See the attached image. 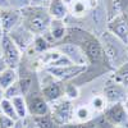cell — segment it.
Instances as JSON below:
<instances>
[{"instance_id":"cell-1","label":"cell","mask_w":128,"mask_h":128,"mask_svg":"<svg viewBox=\"0 0 128 128\" xmlns=\"http://www.w3.org/2000/svg\"><path fill=\"white\" fill-rule=\"evenodd\" d=\"M22 24L34 35H44L48 32L51 23L48 6L44 5H28L20 10Z\"/></svg>"},{"instance_id":"cell-2","label":"cell","mask_w":128,"mask_h":128,"mask_svg":"<svg viewBox=\"0 0 128 128\" xmlns=\"http://www.w3.org/2000/svg\"><path fill=\"white\" fill-rule=\"evenodd\" d=\"M101 44L105 51V55L108 58L110 66L113 69L119 67L120 64L126 63L128 60V46L120 42L118 38H115L109 32L101 37Z\"/></svg>"},{"instance_id":"cell-3","label":"cell","mask_w":128,"mask_h":128,"mask_svg":"<svg viewBox=\"0 0 128 128\" xmlns=\"http://www.w3.org/2000/svg\"><path fill=\"white\" fill-rule=\"evenodd\" d=\"M24 99L27 102L28 115L36 116V115H45L50 113V104L45 100L44 95L41 92L38 77H36L30 91L24 95Z\"/></svg>"},{"instance_id":"cell-4","label":"cell","mask_w":128,"mask_h":128,"mask_svg":"<svg viewBox=\"0 0 128 128\" xmlns=\"http://www.w3.org/2000/svg\"><path fill=\"white\" fill-rule=\"evenodd\" d=\"M74 108L76 106L73 105V101L63 96L62 99L50 104V114L58 126L68 124L74 119Z\"/></svg>"},{"instance_id":"cell-5","label":"cell","mask_w":128,"mask_h":128,"mask_svg":"<svg viewBox=\"0 0 128 128\" xmlns=\"http://www.w3.org/2000/svg\"><path fill=\"white\" fill-rule=\"evenodd\" d=\"M0 49H2V59L5 62L6 67L18 69L22 63L23 52L19 50L8 34H5L0 41Z\"/></svg>"},{"instance_id":"cell-6","label":"cell","mask_w":128,"mask_h":128,"mask_svg":"<svg viewBox=\"0 0 128 128\" xmlns=\"http://www.w3.org/2000/svg\"><path fill=\"white\" fill-rule=\"evenodd\" d=\"M46 76L44 77V80L38 78V82H40V87H41V92L44 95L45 100L49 102V104H52L54 101L62 99L64 96V83L55 80L52 76L44 69Z\"/></svg>"},{"instance_id":"cell-7","label":"cell","mask_w":128,"mask_h":128,"mask_svg":"<svg viewBox=\"0 0 128 128\" xmlns=\"http://www.w3.org/2000/svg\"><path fill=\"white\" fill-rule=\"evenodd\" d=\"M87 67L76 66V64H68V66H62V67H49L44 68L50 76H52L55 80L60 82H69L80 77L81 74L86 70Z\"/></svg>"},{"instance_id":"cell-8","label":"cell","mask_w":128,"mask_h":128,"mask_svg":"<svg viewBox=\"0 0 128 128\" xmlns=\"http://www.w3.org/2000/svg\"><path fill=\"white\" fill-rule=\"evenodd\" d=\"M102 115L113 127H127L128 128V113L123 102L109 104L102 112Z\"/></svg>"},{"instance_id":"cell-9","label":"cell","mask_w":128,"mask_h":128,"mask_svg":"<svg viewBox=\"0 0 128 128\" xmlns=\"http://www.w3.org/2000/svg\"><path fill=\"white\" fill-rule=\"evenodd\" d=\"M54 48H56L73 64L82 66V67H88V60L86 55H84L83 50L78 45L73 44V42H60V44H58V46H54Z\"/></svg>"},{"instance_id":"cell-10","label":"cell","mask_w":128,"mask_h":128,"mask_svg":"<svg viewBox=\"0 0 128 128\" xmlns=\"http://www.w3.org/2000/svg\"><path fill=\"white\" fill-rule=\"evenodd\" d=\"M106 28L110 35H113L115 38H118L120 42L128 46V20L126 19L123 13L109 19Z\"/></svg>"},{"instance_id":"cell-11","label":"cell","mask_w":128,"mask_h":128,"mask_svg":"<svg viewBox=\"0 0 128 128\" xmlns=\"http://www.w3.org/2000/svg\"><path fill=\"white\" fill-rule=\"evenodd\" d=\"M102 96L105 98L108 105L115 102H124V100L127 99V88L120 83L108 80L102 90Z\"/></svg>"},{"instance_id":"cell-12","label":"cell","mask_w":128,"mask_h":128,"mask_svg":"<svg viewBox=\"0 0 128 128\" xmlns=\"http://www.w3.org/2000/svg\"><path fill=\"white\" fill-rule=\"evenodd\" d=\"M8 35L10 36V38L14 41V44L19 48V50L22 52L27 51L31 48L32 42H34V38L36 36L31 31H28L22 23L18 24L14 30H12Z\"/></svg>"},{"instance_id":"cell-13","label":"cell","mask_w":128,"mask_h":128,"mask_svg":"<svg viewBox=\"0 0 128 128\" xmlns=\"http://www.w3.org/2000/svg\"><path fill=\"white\" fill-rule=\"evenodd\" d=\"M0 20H2V28L4 30V32L9 34L18 24L22 23V13L20 10L13 8L0 9Z\"/></svg>"},{"instance_id":"cell-14","label":"cell","mask_w":128,"mask_h":128,"mask_svg":"<svg viewBox=\"0 0 128 128\" xmlns=\"http://www.w3.org/2000/svg\"><path fill=\"white\" fill-rule=\"evenodd\" d=\"M24 120L26 124L31 128H59V126L52 119L50 113L45 115H36V116L28 115Z\"/></svg>"},{"instance_id":"cell-15","label":"cell","mask_w":128,"mask_h":128,"mask_svg":"<svg viewBox=\"0 0 128 128\" xmlns=\"http://www.w3.org/2000/svg\"><path fill=\"white\" fill-rule=\"evenodd\" d=\"M68 28L64 24V20L62 19H51V23L49 26V30L46 32V35L50 36V38L54 42H62L64 37L67 36Z\"/></svg>"},{"instance_id":"cell-16","label":"cell","mask_w":128,"mask_h":128,"mask_svg":"<svg viewBox=\"0 0 128 128\" xmlns=\"http://www.w3.org/2000/svg\"><path fill=\"white\" fill-rule=\"evenodd\" d=\"M48 10L52 19L64 20V18L68 14V5L64 0H50L48 5Z\"/></svg>"},{"instance_id":"cell-17","label":"cell","mask_w":128,"mask_h":128,"mask_svg":"<svg viewBox=\"0 0 128 128\" xmlns=\"http://www.w3.org/2000/svg\"><path fill=\"white\" fill-rule=\"evenodd\" d=\"M52 48H54V46H52V42L44 34V35H36L35 36L34 42H32L30 50H32L37 55H41V54H44V52H46L48 50H50Z\"/></svg>"},{"instance_id":"cell-18","label":"cell","mask_w":128,"mask_h":128,"mask_svg":"<svg viewBox=\"0 0 128 128\" xmlns=\"http://www.w3.org/2000/svg\"><path fill=\"white\" fill-rule=\"evenodd\" d=\"M18 78H19L18 69L6 67L2 73H0V87L5 91L6 88H9L12 86L13 83H16L18 81Z\"/></svg>"},{"instance_id":"cell-19","label":"cell","mask_w":128,"mask_h":128,"mask_svg":"<svg viewBox=\"0 0 128 128\" xmlns=\"http://www.w3.org/2000/svg\"><path fill=\"white\" fill-rule=\"evenodd\" d=\"M112 81L116 82V83H120L123 86H128V60L123 64H120L119 67H116L112 74H110V78Z\"/></svg>"},{"instance_id":"cell-20","label":"cell","mask_w":128,"mask_h":128,"mask_svg":"<svg viewBox=\"0 0 128 128\" xmlns=\"http://www.w3.org/2000/svg\"><path fill=\"white\" fill-rule=\"evenodd\" d=\"M10 100L13 102L18 119H26L28 116V109H27V102H26L24 96H17V98H13Z\"/></svg>"},{"instance_id":"cell-21","label":"cell","mask_w":128,"mask_h":128,"mask_svg":"<svg viewBox=\"0 0 128 128\" xmlns=\"http://www.w3.org/2000/svg\"><path fill=\"white\" fill-rule=\"evenodd\" d=\"M92 110L88 105H81L74 108V119L76 122H87L92 119Z\"/></svg>"},{"instance_id":"cell-22","label":"cell","mask_w":128,"mask_h":128,"mask_svg":"<svg viewBox=\"0 0 128 128\" xmlns=\"http://www.w3.org/2000/svg\"><path fill=\"white\" fill-rule=\"evenodd\" d=\"M63 83H64V98H67L70 101L77 100L80 96V86H77L73 81L63 82Z\"/></svg>"},{"instance_id":"cell-23","label":"cell","mask_w":128,"mask_h":128,"mask_svg":"<svg viewBox=\"0 0 128 128\" xmlns=\"http://www.w3.org/2000/svg\"><path fill=\"white\" fill-rule=\"evenodd\" d=\"M0 113L9 116L14 120H18V116L16 114V110H14V106H13V102L10 99L8 98H4L2 101H0Z\"/></svg>"},{"instance_id":"cell-24","label":"cell","mask_w":128,"mask_h":128,"mask_svg":"<svg viewBox=\"0 0 128 128\" xmlns=\"http://www.w3.org/2000/svg\"><path fill=\"white\" fill-rule=\"evenodd\" d=\"M88 106L91 108L92 112L102 113V112L105 110V108L108 106V102H106V100H105V98L102 96V94H101V95H95L94 98L91 99Z\"/></svg>"},{"instance_id":"cell-25","label":"cell","mask_w":128,"mask_h":128,"mask_svg":"<svg viewBox=\"0 0 128 128\" xmlns=\"http://www.w3.org/2000/svg\"><path fill=\"white\" fill-rule=\"evenodd\" d=\"M59 128H99L98 127V122H96L95 118L87 120V122H76L73 120L68 124H63L59 126Z\"/></svg>"},{"instance_id":"cell-26","label":"cell","mask_w":128,"mask_h":128,"mask_svg":"<svg viewBox=\"0 0 128 128\" xmlns=\"http://www.w3.org/2000/svg\"><path fill=\"white\" fill-rule=\"evenodd\" d=\"M8 3H9V8L22 10L26 6L31 5V0H8Z\"/></svg>"},{"instance_id":"cell-27","label":"cell","mask_w":128,"mask_h":128,"mask_svg":"<svg viewBox=\"0 0 128 128\" xmlns=\"http://www.w3.org/2000/svg\"><path fill=\"white\" fill-rule=\"evenodd\" d=\"M14 123H16L14 119L0 113V128H12L14 126Z\"/></svg>"},{"instance_id":"cell-28","label":"cell","mask_w":128,"mask_h":128,"mask_svg":"<svg viewBox=\"0 0 128 128\" xmlns=\"http://www.w3.org/2000/svg\"><path fill=\"white\" fill-rule=\"evenodd\" d=\"M12 128H27L26 120H24V119H18V120H16V123H14V126H13Z\"/></svg>"},{"instance_id":"cell-29","label":"cell","mask_w":128,"mask_h":128,"mask_svg":"<svg viewBox=\"0 0 128 128\" xmlns=\"http://www.w3.org/2000/svg\"><path fill=\"white\" fill-rule=\"evenodd\" d=\"M50 0H31V5H44L45 3H49Z\"/></svg>"},{"instance_id":"cell-30","label":"cell","mask_w":128,"mask_h":128,"mask_svg":"<svg viewBox=\"0 0 128 128\" xmlns=\"http://www.w3.org/2000/svg\"><path fill=\"white\" fill-rule=\"evenodd\" d=\"M5 8H9L8 0H0V9H5Z\"/></svg>"},{"instance_id":"cell-31","label":"cell","mask_w":128,"mask_h":128,"mask_svg":"<svg viewBox=\"0 0 128 128\" xmlns=\"http://www.w3.org/2000/svg\"><path fill=\"white\" fill-rule=\"evenodd\" d=\"M6 68V64H5V62L3 60V59H0V73H2L4 69Z\"/></svg>"},{"instance_id":"cell-32","label":"cell","mask_w":128,"mask_h":128,"mask_svg":"<svg viewBox=\"0 0 128 128\" xmlns=\"http://www.w3.org/2000/svg\"><path fill=\"white\" fill-rule=\"evenodd\" d=\"M4 98H5V92H4V90L2 87H0V101H2Z\"/></svg>"},{"instance_id":"cell-33","label":"cell","mask_w":128,"mask_h":128,"mask_svg":"<svg viewBox=\"0 0 128 128\" xmlns=\"http://www.w3.org/2000/svg\"><path fill=\"white\" fill-rule=\"evenodd\" d=\"M123 105H124V108H126V110H127V113H128V96H127V99L124 100Z\"/></svg>"},{"instance_id":"cell-34","label":"cell","mask_w":128,"mask_h":128,"mask_svg":"<svg viewBox=\"0 0 128 128\" xmlns=\"http://www.w3.org/2000/svg\"><path fill=\"white\" fill-rule=\"evenodd\" d=\"M5 35V32H4V30L0 27V41H2V38H3V36Z\"/></svg>"},{"instance_id":"cell-35","label":"cell","mask_w":128,"mask_h":128,"mask_svg":"<svg viewBox=\"0 0 128 128\" xmlns=\"http://www.w3.org/2000/svg\"><path fill=\"white\" fill-rule=\"evenodd\" d=\"M123 14H124V17H126V19L128 20V8L124 10V12H123Z\"/></svg>"},{"instance_id":"cell-36","label":"cell","mask_w":128,"mask_h":128,"mask_svg":"<svg viewBox=\"0 0 128 128\" xmlns=\"http://www.w3.org/2000/svg\"><path fill=\"white\" fill-rule=\"evenodd\" d=\"M0 59H2V49H0Z\"/></svg>"},{"instance_id":"cell-37","label":"cell","mask_w":128,"mask_h":128,"mask_svg":"<svg viewBox=\"0 0 128 128\" xmlns=\"http://www.w3.org/2000/svg\"><path fill=\"white\" fill-rule=\"evenodd\" d=\"M115 128H127V127H115Z\"/></svg>"},{"instance_id":"cell-38","label":"cell","mask_w":128,"mask_h":128,"mask_svg":"<svg viewBox=\"0 0 128 128\" xmlns=\"http://www.w3.org/2000/svg\"><path fill=\"white\" fill-rule=\"evenodd\" d=\"M126 88H127V96H128V86H127V87H126Z\"/></svg>"},{"instance_id":"cell-39","label":"cell","mask_w":128,"mask_h":128,"mask_svg":"<svg viewBox=\"0 0 128 128\" xmlns=\"http://www.w3.org/2000/svg\"><path fill=\"white\" fill-rule=\"evenodd\" d=\"M26 126H27V124H26ZM27 128H31V127H28V126H27Z\"/></svg>"}]
</instances>
